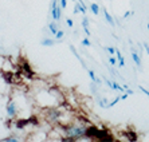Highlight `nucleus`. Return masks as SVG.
<instances>
[{
    "mask_svg": "<svg viewBox=\"0 0 149 142\" xmlns=\"http://www.w3.org/2000/svg\"><path fill=\"white\" fill-rule=\"evenodd\" d=\"M0 141H3V142H17V141H22V139H20L19 135H8V137L0 139Z\"/></svg>",
    "mask_w": 149,
    "mask_h": 142,
    "instance_id": "13",
    "label": "nucleus"
},
{
    "mask_svg": "<svg viewBox=\"0 0 149 142\" xmlns=\"http://www.w3.org/2000/svg\"><path fill=\"white\" fill-rule=\"evenodd\" d=\"M62 132L63 135H69V137H73L77 141L79 138H83L86 137L87 133V125L79 122L77 119L75 122H70L67 125H62Z\"/></svg>",
    "mask_w": 149,
    "mask_h": 142,
    "instance_id": "1",
    "label": "nucleus"
},
{
    "mask_svg": "<svg viewBox=\"0 0 149 142\" xmlns=\"http://www.w3.org/2000/svg\"><path fill=\"white\" fill-rule=\"evenodd\" d=\"M6 56H3V55H0V71L3 70V64H4V62H6Z\"/></svg>",
    "mask_w": 149,
    "mask_h": 142,
    "instance_id": "25",
    "label": "nucleus"
},
{
    "mask_svg": "<svg viewBox=\"0 0 149 142\" xmlns=\"http://www.w3.org/2000/svg\"><path fill=\"white\" fill-rule=\"evenodd\" d=\"M120 100H121V98H120V97H117V98H116V99H113V100H111V102H109V103L106 105V109H110V107H113V106H114V105H117L118 102H120Z\"/></svg>",
    "mask_w": 149,
    "mask_h": 142,
    "instance_id": "19",
    "label": "nucleus"
},
{
    "mask_svg": "<svg viewBox=\"0 0 149 142\" xmlns=\"http://www.w3.org/2000/svg\"><path fill=\"white\" fill-rule=\"evenodd\" d=\"M62 115H63V111L58 106H50V107H46V110H45V118L50 125L61 123Z\"/></svg>",
    "mask_w": 149,
    "mask_h": 142,
    "instance_id": "3",
    "label": "nucleus"
},
{
    "mask_svg": "<svg viewBox=\"0 0 149 142\" xmlns=\"http://www.w3.org/2000/svg\"><path fill=\"white\" fill-rule=\"evenodd\" d=\"M82 27H83V28H89V19L86 17V15H83V19H82Z\"/></svg>",
    "mask_w": 149,
    "mask_h": 142,
    "instance_id": "21",
    "label": "nucleus"
},
{
    "mask_svg": "<svg viewBox=\"0 0 149 142\" xmlns=\"http://www.w3.org/2000/svg\"><path fill=\"white\" fill-rule=\"evenodd\" d=\"M105 51H108L110 55H114V54H116V48H114V47H105Z\"/></svg>",
    "mask_w": 149,
    "mask_h": 142,
    "instance_id": "24",
    "label": "nucleus"
},
{
    "mask_svg": "<svg viewBox=\"0 0 149 142\" xmlns=\"http://www.w3.org/2000/svg\"><path fill=\"white\" fill-rule=\"evenodd\" d=\"M87 74H89V76H90V79L93 80V82H95V83H97V85H101V83H102V80H101V79H98L97 76H95V74H94V71H93V70L87 69Z\"/></svg>",
    "mask_w": 149,
    "mask_h": 142,
    "instance_id": "12",
    "label": "nucleus"
},
{
    "mask_svg": "<svg viewBox=\"0 0 149 142\" xmlns=\"http://www.w3.org/2000/svg\"><path fill=\"white\" fill-rule=\"evenodd\" d=\"M90 11L94 15H98L100 14V6H98L97 3H91L90 4Z\"/></svg>",
    "mask_w": 149,
    "mask_h": 142,
    "instance_id": "17",
    "label": "nucleus"
},
{
    "mask_svg": "<svg viewBox=\"0 0 149 142\" xmlns=\"http://www.w3.org/2000/svg\"><path fill=\"white\" fill-rule=\"evenodd\" d=\"M130 15H133V11H126V12L124 14V16H122V17H124V19H126V17H129Z\"/></svg>",
    "mask_w": 149,
    "mask_h": 142,
    "instance_id": "29",
    "label": "nucleus"
},
{
    "mask_svg": "<svg viewBox=\"0 0 149 142\" xmlns=\"http://www.w3.org/2000/svg\"><path fill=\"white\" fill-rule=\"evenodd\" d=\"M77 1H78V3H79L81 6H86V4H85V1H83V0H77Z\"/></svg>",
    "mask_w": 149,
    "mask_h": 142,
    "instance_id": "36",
    "label": "nucleus"
},
{
    "mask_svg": "<svg viewBox=\"0 0 149 142\" xmlns=\"http://www.w3.org/2000/svg\"><path fill=\"white\" fill-rule=\"evenodd\" d=\"M22 69H23V73L26 74V76H28V78H34L35 74L32 73L31 66H30L27 62H23V63H22Z\"/></svg>",
    "mask_w": 149,
    "mask_h": 142,
    "instance_id": "6",
    "label": "nucleus"
},
{
    "mask_svg": "<svg viewBox=\"0 0 149 142\" xmlns=\"http://www.w3.org/2000/svg\"><path fill=\"white\" fill-rule=\"evenodd\" d=\"M104 16H105V19H106V21H108L109 24H110V26H114V19L111 17V15L109 14L106 10H104Z\"/></svg>",
    "mask_w": 149,
    "mask_h": 142,
    "instance_id": "15",
    "label": "nucleus"
},
{
    "mask_svg": "<svg viewBox=\"0 0 149 142\" xmlns=\"http://www.w3.org/2000/svg\"><path fill=\"white\" fill-rule=\"evenodd\" d=\"M6 113H7V117L8 119H16L17 114H19V107H17V103L15 102L14 99H10L8 100L7 106H6Z\"/></svg>",
    "mask_w": 149,
    "mask_h": 142,
    "instance_id": "4",
    "label": "nucleus"
},
{
    "mask_svg": "<svg viewBox=\"0 0 149 142\" xmlns=\"http://www.w3.org/2000/svg\"><path fill=\"white\" fill-rule=\"evenodd\" d=\"M49 31L51 32V35H54V36H55V34L58 32V27H56L55 21H51V23L49 24Z\"/></svg>",
    "mask_w": 149,
    "mask_h": 142,
    "instance_id": "16",
    "label": "nucleus"
},
{
    "mask_svg": "<svg viewBox=\"0 0 149 142\" xmlns=\"http://www.w3.org/2000/svg\"><path fill=\"white\" fill-rule=\"evenodd\" d=\"M146 27H148V31H149V23H148V24H146Z\"/></svg>",
    "mask_w": 149,
    "mask_h": 142,
    "instance_id": "37",
    "label": "nucleus"
},
{
    "mask_svg": "<svg viewBox=\"0 0 149 142\" xmlns=\"http://www.w3.org/2000/svg\"><path fill=\"white\" fill-rule=\"evenodd\" d=\"M71 1H77V0H71Z\"/></svg>",
    "mask_w": 149,
    "mask_h": 142,
    "instance_id": "38",
    "label": "nucleus"
},
{
    "mask_svg": "<svg viewBox=\"0 0 149 142\" xmlns=\"http://www.w3.org/2000/svg\"><path fill=\"white\" fill-rule=\"evenodd\" d=\"M66 24L69 26V27H73V26H74V21L71 20V19H67V20H66Z\"/></svg>",
    "mask_w": 149,
    "mask_h": 142,
    "instance_id": "32",
    "label": "nucleus"
},
{
    "mask_svg": "<svg viewBox=\"0 0 149 142\" xmlns=\"http://www.w3.org/2000/svg\"><path fill=\"white\" fill-rule=\"evenodd\" d=\"M86 137L87 138H95L98 141H114V137L113 134H110L108 129H98L97 126H93V125H89L87 126V133H86Z\"/></svg>",
    "mask_w": 149,
    "mask_h": 142,
    "instance_id": "2",
    "label": "nucleus"
},
{
    "mask_svg": "<svg viewBox=\"0 0 149 142\" xmlns=\"http://www.w3.org/2000/svg\"><path fill=\"white\" fill-rule=\"evenodd\" d=\"M1 71H3V73H14V63L11 62L10 59H6Z\"/></svg>",
    "mask_w": 149,
    "mask_h": 142,
    "instance_id": "7",
    "label": "nucleus"
},
{
    "mask_svg": "<svg viewBox=\"0 0 149 142\" xmlns=\"http://www.w3.org/2000/svg\"><path fill=\"white\" fill-rule=\"evenodd\" d=\"M132 59H133V62H134V64L139 69H141L142 67V62H141V55H140L139 52L136 51L134 48H132Z\"/></svg>",
    "mask_w": 149,
    "mask_h": 142,
    "instance_id": "5",
    "label": "nucleus"
},
{
    "mask_svg": "<svg viewBox=\"0 0 149 142\" xmlns=\"http://www.w3.org/2000/svg\"><path fill=\"white\" fill-rule=\"evenodd\" d=\"M128 97H129V94L126 93V91H125V93L122 94V95H120V98H121V100H125V99H126V98H128Z\"/></svg>",
    "mask_w": 149,
    "mask_h": 142,
    "instance_id": "30",
    "label": "nucleus"
},
{
    "mask_svg": "<svg viewBox=\"0 0 149 142\" xmlns=\"http://www.w3.org/2000/svg\"><path fill=\"white\" fill-rule=\"evenodd\" d=\"M144 50H145V52L149 55V44L148 43H144Z\"/></svg>",
    "mask_w": 149,
    "mask_h": 142,
    "instance_id": "33",
    "label": "nucleus"
},
{
    "mask_svg": "<svg viewBox=\"0 0 149 142\" xmlns=\"http://www.w3.org/2000/svg\"><path fill=\"white\" fill-rule=\"evenodd\" d=\"M58 1L59 0H52L51 1V17L56 21V12H58Z\"/></svg>",
    "mask_w": 149,
    "mask_h": 142,
    "instance_id": "8",
    "label": "nucleus"
},
{
    "mask_svg": "<svg viewBox=\"0 0 149 142\" xmlns=\"http://www.w3.org/2000/svg\"><path fill=\"white\" fill-rule=\"evenodd\" d=\"M74 14H78V12H79V3H78V1H77V4L75 6H74V11H73Z\"/></svg>",
    "mask_w": 149,
    "mask_h": 142,
    "instance_id": "28",
    "label": "nucleus"
},
{
    "mask_svg": "<svg viewBox=\"0 0 149 142\" xmlns=\"http://www.w3.org/2000/svg\"><path fill=\"white\" fill-rule=\"evenodd\" d=\"M83 31H85L86 36H90V35H91V32H90V30H89V28H83Z\"/></svg>",
    "mask_w": 149,
    "mask_h": 142,
    "instance_id": "34",
    "label": "nucleus"
},
{
    "mask_svg": "<svg viewBox=\"0 0 149 142\" xmlns=\"http://www.w3.org/2000/svg\"><path fill=\"white\" fill-rule=\"evenodd\" d=\"M125 91H126V93H128L129 95H133V94H134V91H133L132 89H129V87H128V89H126V90H125Z\"/></svg>",
    "mask_w": 149,
    "mask_h": 142,
    "instance_id": "35",
    "label": "nucleus"
},
{
    "mask_svg": "<svg viewBox=\"0 0 149 142\" xmlns=\"http://www.w3.org/2000/svg\"><path fill=\"white\" fill-rule=\"evenodd\" d=\"M59 6L65 10V8L67 7V0H59Z\"/></svg>",
    "mask_w": 149,
    "mask_h": 142,
    "instance_id": "26",
    "label": "nucleus"
},
{
    "mask_svg": "<svg viewBox=\"0 0 149 142\" xmlns=\"http://www.w3.org/2000/svg\"><path fill=\"white\" fill-rule=\"evenodd\" d=\"M125 138L128 139V141H137V134H136L133 130H130V132H126L125 133Z\"/></svg>",
    "mask_w": 149,
    "mask_h": 142,
    "instance_id": "11",
    "label": "nucleus"
},
{
    "mask_svg": "<svg viewBox=\"0 0 149 142\" xmlns=\"http://www.w3.org/2000/svg\"><path fill=\"white\" fill-rule=\"evenodd\" d=\"M40 44L43 46V47H51V46L55 44V40H54V39L46 38V39H43V40L40 42Z\"/></svg>",
    "mask_w": 149,
    "mask_h": 142,
    "instance_id": "14",
    "label": "nucleus"
},
{
    "mask_svg": "<svg viewBox=\"0 0 149 142\" xmlns=\"http://www.w3.org/2000/svg\"><path fill=\"white\" fill-rule=\"evenodd\" d=\"M104 82H105V83H106V85H108V86H109V87H110V89H111V83H113L111 80L106 79V78H105V76H104Z\"/></svg>",
    "mask_w": 149,
    "mask_h": 142,
    "instance_id": "31",
    "label": "nucleus"
},
{
    "mask_svg": "<svg viewBox=\"0 0 149 142\" xmlns=\"http://www.w3.org/2000/svg\"><path fill=\"white\" fill-rule=\"evenodd\" d=\"M82 46H85V47H90L91 46L90 40H89V36H86V38L82 39Z\"/></svg>",
    "mask_w": 149,
    "mask_h": 142,
    "instance_id": "22",
    "label": "nucleus"
},
{
    "mask_svg": "<svg viewBox=\"0 0 149 142\" xmlns=\"http://www.w3.org/2000/svg\"><path fill=\"white\" fill-rule=\"evenodd\" d=\"M111 90H116V91H125L124 90V87H121L120 86V85L117 83V82H113V83H111Z\"/></svg>",
    "mask_w": 149,
    "mask_h": 142,
    "instance_id": "18",
    "label": "nucleus"
},
{
    "mask_svg": "<svg viewBox=\"0 0 149 142\" xmlns=\"http://www.w3.org/2000/svg\"><path fill=\"white\" fill-rule=\"evenodd\" d=\"M63 36H65V31H62V30H58V32L55 34V39H56V40H61Z\"/></svg>",
    "mask_w": 149,
    "mask_h": 142,
    "instance_id": "20",
    "label": "nucleus"
},
{
    "mask_svg": "<svg viewBox=\"0 0 149 142\" xmlns=\"http://www.w3.org/2000/svg\"><path fill=\"white\" fill-rule=\"evenodd\" d=\"M109 63H110L111 66L114 67V66H117V64H118V60H116V58H114L113 55H111L110 58H109Z\"/></svg>",
    "mask_w": 149,
    "mask_h": 142,
    "instance_id": "23",
    "label": "nucleus"
},
{
    "mask_svg": "<svg viewBox=\"0 0 149 142\" xmlns=\"http://www.w3.org/2000/svg\"><path fill=\"white\" fill-rule=\"evenodd\" d=\"M70 50H71V52H73V54H74V56H75V58H77V59H78V60H79V62H81V64H82V67H83V69H85V70H87L86 64H85V62H83V59L81 58V55H79V54H78V51H77V48H75V47H74L73 44H70Z\"/></svg>",
    "mask_w": 149,
    "mask_h": 142,
    "instance_id": "9",
    "label": "nucleus"
},
{
    "mask_svg": "<svg viewBox=\"0 0 149 142\" xmlns=\"http://www.w3.org/2000/svg\"><path fill=\"white\" fill-rule=\"evenodd\" d=\"M116 56H117V60H118V66L125 67V59L122 56V54L120 52V50H117V48H116Z\"/></svg>",
    "mask_w": 149,
    "mask_h": 142,
    "instance_id": "10",
    "label": "nucleus"
},
{
    "mask_svg": "<svg viewBox=\"0 0 149 142\" xmlns=\"http://www.w3.org/2000/svg\"><path fill=\"white\" fill-rule=\"evenodd\" d=\"M139 89H140V90H141V91H142V93H144V94H145L146 97H149V90H146L145 87H142V86H140Z\"/></svg>",
    "mask_w": 149,
    "mask_h": 142,
    "instance_id": "27",
    "label": "nucleus"
}]
</instances>
